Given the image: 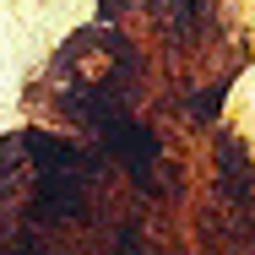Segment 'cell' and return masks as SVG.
Listing matches in <instances>:
<instances>
[{
  "instance_id": "cell-1",
  "label": "cell",
  "mask_w": 255,
  "mask_h": 255,
  "mask_svg": "<svg viewBox=\"0 0 255 255\" xmlns=\"http://www.w3.org/2000/svg\"><path fill=\"white\" fill-rule=\"evenodd\" d=\"M217 103H223V87H212V93H201V98L190 103L196 114H217Z\"/></svg>"
}]
</instances>
